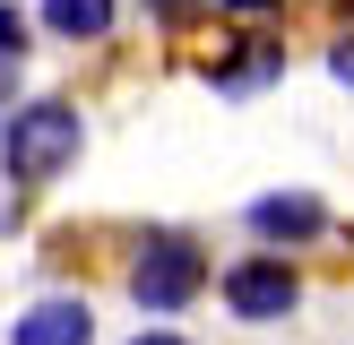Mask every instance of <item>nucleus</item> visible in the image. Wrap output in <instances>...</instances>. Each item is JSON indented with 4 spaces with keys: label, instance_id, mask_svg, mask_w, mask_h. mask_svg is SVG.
<instances>
[{
    "label": "nucleus",
    "instance_id": "f257e3e1",
    "mask_svg": "<svg viewBox=\"0 0 354 345\" xmlns=\"http://www.w3.org/2000/svg\"><path fill=\"white\" fill-rule=\"evenodd\" d=\"M104 268H113V293L130 302V319H190L216 293V241L199 224L138 216L104 233Z\"/></svg>",
    "mask_w": 354,
    "mask_h": 345
},
{
    "label": "nucleus",
    "instance_id": "f03ea898",
    "mask_svg": "<svg viewBox=\"0 0 354 345\" xmlns=\"http://www.w3.org/2000/svg\"><path fill=\"white\" fill-rule=\"evenodd\" d=\"M86 147H95L86 95H69V86H26V95L9 103V121H0V190L52 199V190L86 164Z\"/></svg>",
    "mask_w": 354,
    "mask_h": 345
},
{
    "label": "nucleus",
    "instance_id": "7ed1b4c3",
    "mask_svg": "<svg viewBox=\"0 0 354 345\" xmlns=\"http://www.w3.org/2000/svg\"><path fill=\"white\" fill-rule=\"evenodd\" d=\"M294 69V26H207L190 43V78L216 103H259Z\"/></svg>",
    "mask_w": 354,
    "mask_h": 345
},
{
    "label": "nucleus",
    "instance_id": "20e7f679",
    "mask_svg": "<svg viewBox=\"0 0 354 345\" xmlns=\"http://www.w3.org/2000/svg\"><path fill=\"white\" fill-rule=\"evenodd\" d=\"M207 302L234 328H286V319H303V302H311V259L242 241L234 259H216V293H207Z\"/></svg>",
    "mask_w": 354,
    "mask_h": 345
},
{
    "label": "nucleus",
    "instance_id": "39448f33",
    "mask_svg": "<svg viewBox=\"0 0 354 345\" xmlns=\"http://www.w3.org/2000/svg\"><path fill=\"white\" fill-rule=\"evenodd\" d=\"M234 233L259 241V250H286V259H320V250H346V216L328 190L311 181H277V190H251L234 207Z\"/></svg>",
    "mask_w": 354,
    "mask_h": 345
},
{
    "label": "nucleus",
    "instance_id": "423d86ee",
    "mask_svg": "<svg viewBox=\"0 0 354 345\" xmlns=\"http://www.w3.org/2000/svg\"><path fill=\"white\" fill-rule=\"evenodd\" d=\"M0 345H104V310L78 276H44L26 302H9Z\"/></svg>",
    "mask_w": 354,
    "mask_h": 345
},
{
    "label": "nucleus",
    "instance_id": "0eeeda50",
    "mask_svg": "<svg viewBox=\"0 0 354 345\" xmlns=\"http://www.w3.org/2000/svg\"><path fill=\"white\" fill-rule=\"evenodd\" d=\"M26 9H35L44 52H78V61H104L130 34V0H26Z\"/></svg>",
    "mask_w": 354,
    "mask_h": 345
},
{
    "label": "nucleus",
    "instance_id": "6e6552de",
    "mask_svg": "<svg viewBox=\"0 0 354 345\" xmlns=\"http://www.w3.org/2000/svg\"><path fill=\"white\" fill-rule=\"evenodd\" d=\"M130 26L156 34V43H173V52H190L216 26V0H130Z\"/></svg>",
    "mask_w": 354,
    "mask_h": 345
},
{
    "label": "nucleus",
    "instance_id": "1a4fd4ad",
    "mask_svg": "<svg viewBox=\"0 0 354 345\" xmlns=\"http://www.w3.org/2000/svg\"><path fill=\"white\" fill-rule=\"evenodd\" d=\"M311 61H320V78L337 86V95H354V26H328V34H320V52H311Z\"/></svg>",
    "mask_w": 354,
    "mask_h": 345
},
{
    "label": "nucleus",
    "instance_id": "9d476101",
    "mask_svg": "<svg viewBox=\"0 0 354 345\" xmlns=\"http://www.w3.org/2000/svg\"><path fill=\"white\" fill-rule=\"evenodd\" d=\"M303 0H216V26H294Z\"/></svg>",
    "mask_w": 354,
    "mask_h": 345
},
{
    "label": "nucleus",
    "instance_id": "9b49d317",
    "mask_svg": "<svg viewBox=\"0 0 354 345\" xmlns=\"http://www.w3.org/2000/svg\"><path fill=\"white\" fill-rule=\"evenodd\" d=\"M0 52H9V61H35V52H44V34H35V9H26V0H0Z\"/></svg>",
    "mask_w": 354,
    "mask_h": 345
},
{
    "label": "nucleus",
    "instance_id": "f8f14e48",
    "mask_svg": "<svg viewBox=\"0 0 354 345\" xmlns=\"http://www.w3.org/2000/svg\"><path fill=\"white\" fill-rule=\"evenodd\" d=\"M113 345H199V337H190V319H138L130 337H113Z\"/></svg>",
    "mask_w": 354,
    "mask_h": 345
},
{
    "label": "nucleus",
    "instance_id": "ddd939ff",
    "mask_svg": "<svg viewBox=\"0 0 354 345\" xmlns=\"http://www.w3.org/2000/svg\"><path fill=\"white\" fill-rule=\"evenodd\" d=\"M35 233V199L26 190H0V241H26Z\"/></svg>",
    "mask_w": 354,
    "mask_h": 345
},
{
    "label": "nucleus",
    "instance_id": "4468645a",
    "mask_svg": "<svg viewBox=\"0 0 354 345\" xmlns=\"http://www.w3.org/2000/svg\"><path fill=\"white\" fill-rule=\"evenodd\" d=\"M35 86V61H9V52H0V121H9V103L26 95Z\"/></svg>",
    "mask_w": 354,
    "mask_h": 345
},
{
    "label": "nucleus",
    "instance_id": "2eb2a0df",
    "mask_svg": "<svg viewBox=\"0 0 354 345\" xmlns=\"http://www.w3.org/2000/svg\"><path fill=\"white\" fill-rule=\"evenodd\" d=\"M346 250H354V224H346Z\"/></svg>",
    "mask_w": 354,
    "mask_h": 345
},
{
    "label": "nucleus",
    "instance_id": "dca6fc26",
    "mask_svg": "<svg viewBox=\"0 0 354 345\" xmlns=\"http://www.w3.org/2000/svg\"><path fill=\"white\" fill-rule=\"evenodd\" d=\"M311 9H320V0H311Z\"/></svg>",
    "mask_w": 354,
    "mask_h": 345
}]
</instances>
